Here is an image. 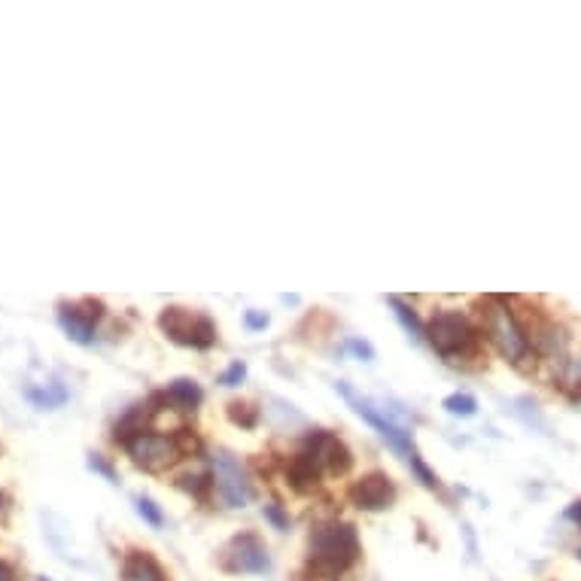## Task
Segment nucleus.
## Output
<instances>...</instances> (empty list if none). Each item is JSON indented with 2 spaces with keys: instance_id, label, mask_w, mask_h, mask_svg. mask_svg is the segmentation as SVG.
Instances as JSON below:
<instances>
[{
  "instance_id": "obj_1",
  "label": "nucleus",
  "mask_w": 581,
  "mask_h": 581,
  "mask_svg": "<svg viewBox=\"0 0 581 581\" xmlns=\"http://www.w3.org/2000/svg\"><path fill=\"white\" fill-rule=\"evenodd\" d=\"M359 560V536L344 521H323L308 536V563L320 578H341Z\"/></svg>"
},
{
  "instance_id": "obj_2",
  "label": "nucleus",
  "mask_w": 581,
  "mask_h": 581,
  "mask_svg": "<svg viewBox=\"0 0 581 581\" xmlns=\"http://www.w3.org/2000/svg\"><path fill=\"white\" fill-rule=\"evenodd\" d=\"M335 387H338V393H341V396L353 405V411H356L359 417H366V420H369V423H372V426L384 435V439H387V442H390V445L402 454V460L411 466V472L420 478V484H423V487H439V478H435V475L429 472V466L420 460V454H417V448H414V442H411V432H405L399 423H393L387 414H381V411H378L369 399H359V396H356V393H353L344 381H338Z\"/></svg>"
},
{
  "instance_id": "obj_3",
  "label": "nucleus",
  "mask_w": 581,
  "mask_h": 581,
  "mask_svg": "<svg viewBox=\"0 0 581 581\" xmlns=\"http://www.w3.org/2000/svg\"><path fill=\"white\" fill-rule=\"evenodd\" d=\"M484 329L490 335V341L499 347V353L512 362H524L530 356V338L524 335L515 311L508 308L502 299H487L484 305Z\"/></svg>"
},
{
  "instance_id": "obj_4",
  "label": "nucleus",
  "mask_w": 581,
  "mask_h": 581,
  "mask_svg": "<svg viewBox=\"0 0 581 581\" xmlns=\"http://www.w3.org/2000/svg\"><path fill=\"white\" fill-rule=\"evenodd\" d=\"M426 338L435 347V353H442L445 359L469 356L478 350V329L460 311L435 314L432 323L426 326Z\"/></svg>"
},
{
  "instance_id": "obj_5",
  "label": "nucleus",
  "mask_w": 581,
  "mask_h": 581,
  "mask_svg": "<svg viewBox=\"0 0 581 581\" xmlns=\"http://www.w3.org/2000/svg\"><path fill=\"white\" fill-rule=\"evenodd\" d=\"M125 451H128L134 466L147 469V472H162L183 457V445H180L177 435H162V432H150V429L131 435V439L125 442Z\"/></svg>"
},
{
  "instance_id": "obj_6",
  "label": "nucleus",
  "mask_w": 581,
  "mask_h": 581,
  "mask_svg": "<svg viewBox=\"0 0 581 581\" xmlns=\"http://www.w3.org/2000/svg\"><path fill=\"white\" fill-rule=\"evenodd\" d=\"M159 326L162 332L174 341V344H183V347H195V350H207L213 347L216 341V326L201 317V314H192L186 308H165L159 314Z\"/></svg>"
},
{
  "instance_id": "obj_7",
  "label": "nucleus",
  "mask_w": 581,
  "mask_h": 581,
  "mask_svg": "<svg viewBox=\"0 0 581 581\" xmlns=\"http://www.w3.org/2000/svg\"><path fill=\"white\" fill-rule=\"evenodd\" d=\"M213 484H216V493H220V499L229 508H244L253 499L250 478H247L244 466L229 451L213 454Z\"/></svg>"
},
{
  "instance_id": "obj_8",
  "label": "nucleus",
  "mask_w": 581,
  "mask_h": 581,
  "mask_svg": "<svg viewBox=\"0 0 581 581\" xmlns=\"http://www.w3.org/2000/svg\"><path fill=\"white\" fill-rule=\"evenodd\" d=\"M104 317V305L95 299H83L74 305H61L58 311V323L64 329V335L77 344H92L95 341V323Z\"/></svg>"
},
{
  "instance_id": "obj_9",
  "label": "nucleus",
  "mask_w": 581,
  "mask_h": 581,
  "mask_svg": "<svg viewBox=\"0 0 581 581\" xmlns=\"http://www.w3.org/2000/svg\"><path fill=\"white\" fill-rule=\"evenodd\" d=\"M320 472H332V475H344L353 463L350 451L344 448L341 439H335V435L329 432H314L308 435L305 442V451H302Z\"/></svg>"
},
{
  "instance_id": "obj_10",
  "label": "nucleus",
  "mask_w": 581,
  "mask_h": 581,
  "mask_svg": "<svg viewBox=\"0 0 581 581\" xmlns=\"http://www.w3.org/2000/svg\"><path fill=\"white\" fill-rule=\"evenodd\" d=\"M223 566L229 572H265L268 569V551L262 545V539L256 533H241L235 536L226 551H223Z\"/></svg>"
},
{
  "instance_id": "obj_11",
  "label": "nucleus",
  "mask_w": 581,
  "mask_h": 581,
  "mask_svg": "<svg viewBox=\"0 0 581 581\" xmlns=\"http://www.w3.org/2000/svg\"><path fill=\"white\" fill-rule=\"evenodd\" d=\"M350 499L356 508H362V512H384V508L396 502V484L387 475L372 472L350 487Z\"/></svg>"
},
{
  "instance_id": "obj_12",
  "label": "nucleus",
  "mask_w": 581,
  "mask_h": 581,
  "mask_svg": "<svg viewBox=\"0 0 581 581\" xmlns=\"http://www.w3.org/2000/svg\"><path fill=\"white\" fill-rule=\"evenodd\" d=\"M122 581H168V575L153 554L131 551L122 560Z\"/></svg>"
},
{
  "instance_id": "obj_13",
  "label": "nucleus",
  "mask_w": 581,
  "mask_h": 581,
  "mask_svg": "<svg viewBox=\"0 0 581 581\" xmlns=\"http://www.w3.org/2000/svg\"><path fill=\"white\" fill-rule=\"evenodd\" d=\"M317 478H320V469H317L305 454H299L293 463H289V481H293L296 490H311V487H317Z\"/></svg>"
},
{
  "instance_id": "obj_14",
  "label": "nucleus",
  "mask_w": 581,
  "mask_h": 581,
  "mask_svg": "<svg viewBox=\"0 0 581 581\" xmlns=\"http://www.w3.org/2000/svg\"><path fill=\"white\" fill-rule=\"evenodd\" d=\"M165 396H171L177 405H183V408H195L198 402H201V387L195 384V381H189V378H177L171 387H168V393Z\"/></svg>"
},
{
  "instance_id": "obj_15",
  "label": "nucleus",
  "mask_w": 581,
  "mask_h": 581,
  "mask_svg": "<svg viewBox=\"0 0 581 581\" xmlns=\"http://www.w3.org/2000/svg\"><path fill=\"white\" fill-rule=\"evenodd\" d=\"M37 408H58V405H64L67 402V390L64 387H58V384H52V387H46V390H28L25 393Z\"/></svg>"
},
{
  "instance_id": "obj_16",
  "label": "nucleus",
  "mask_w": 581,
  "mask_h": 581,
  "mask_svg": "<svg viewBox=\"0 0 581 581\" xmlns=\"http://www.w3.org/2000/svg\"><path fill=\"white\" fill-rule=\"evenodd\" d=\"M393 308H396V317L402 320V326H405V332L411 335V338H423V326H420V320H417V314L402 302V299H396V296H390L387 299Z\"/></svg>"
},
{
  "instance_id": "obj_17",
  "label": "nucleus",
  "mask_w": 581,
  "mask_h": 581,
  "mask_svg": "<svg viewBox=\"0 0 581 581\" xmlns=\"http://www.w3.org/2000/svg\"><path fill=\"white\" fill-rule=\"evenodd\" d=\"M137 515L143 518V521H147L150 527H162L165 524V515H162V508L153 502V499H147V496H137Z\"/></svg>"
},
{
  "instance_id": "obj_18",
  "label": "nucleus",
  "mask_w": 581,
  "mask_h": 581,
  "mask_svg": "<svg viewBox=\"0 0 581 581\" xmlns=\"http://www.w3.org/2000/svg\"><path fill=\"white\" fill-rule=\"evenodd\" d=\"M445 408H448L451 414H457V417H472L475 408H478V402H475L469 393H454V396L445 399Z\"/></svg>"
},
{
  "instance_id": "obj_19",
  "label": "nucleus",
  "mask_w": 581,
  "mask_h": 581,
  "mask_svg": "<svg viewBox=\"0 0 581 581\" xmlns=\"http://www.w3.org/2000/svg\"><path fill=\"white\" fill-rule=\"evenodd\" d=\"M229 417H232L235 423H241V426H256L259 411H256L253 405H247V402H232V405H229Z\"/></svg>"
},
{
  "instance_id": "obj_20",
  "label": "nucleus",
  "mask_w": 581,
  "mask_h": 581,
  "mask_svg": "<svg viewBox=\"0 0 581 581\" xmlns=\"http://www.w3.org/2000/svg\"><path fill=\"white\" fill-rule=\"evenodd\" d=\"M244 375H247V366H244V362H232V366L220 375V384H223V387H238V384L244 381Z\"/></svg>"
},
{
  "instance_id": "obj_21",
  "label": "nucleus",
  "mask_w": 581,
  "mask_h": 581,
  "mask_svg": "<svg viewBox=\"0 0 581 581\" xmlns=\"http://www.w3.org/2000/svg\"><path fill=\"white\" fill-rule=\"evenodd\" d=\"M265 518H268L277 530H286V527H289V518L280 512V505H265Z\"/></svg>"
},
{
  "instance_id": "obj_22",
  "label": "nucleus",
  "mask_w": 581,
  "mask_h": 581,
  "mask_svg": "<svg viewBox=\"0 0 581 581\" xmlns=\"http://www.w3.org/2000/svg\"><path fill=\"white\" fill-rule=\"evenodd\" d=\"M347 347H350L356 356H362V359H372V356H375L372 344H366V341H356V338H353V341H347Z\"/></svg>"
},
{
  "instance_id": "obj_23",
  "label": "nucleus",
  "mask_w": 581,
  "mask_h": 581,
  "mask_svg": "<svg viewBox=\"0 0 581 581\" xmlns=\"http://www.w3.org/2000/svg\"><path fill=\"white\" fill-rule=\"evenodd\" d=\"M247 326H250V329H265V326H268V314H262V311H247Z\"/></svg>"
},
{
  "instance_id": "obj_24",
  "label": "nucleus",
  "mask_w": 581,
  "mask_h": 581,
  "mask_svg": "<svg viewBox=\"0 0 581 581\" xmlns=\"http://www.w3.org/2000/svg\"><path fill=\"white\" fill-rule=\"evenodd\" d=\"M89 466H92L95 472H101V475H107L110 481H116V472H113V469H110V466H107V463H104V460H101L98 454H92V460H89Z\"/></svg>"
},
{
  "instance_id": "obj_25",
  "label": "nucleus",
  "mask_w": 581,
  "mask_h": 581,
  "mask_svg": "<svg viewBox=\"0 0 581 581\" xmlns=\"http://www.w3.org/2000/svg\"><path fill=\"white\" fill-rule=\"evenodd\" d=\"M0 581H19L16 578V569L10 563H4V560H0Z\"/></svg>"
},
{
  "instance_id": "obj_26",
  "label": "nucleus",
  "mask_w": 581,
  "mask_h": 581,
  "mask_svg": "<svg viewBox=\"0 0 581 581\" xmlns=\"http://www.w3.org/2000/svg\"><path fill=\"white\" fill-rule=\"evenodd\" d=\"M566 515H569V521H575V524L581 527V499H578V502H572V508H569Z\"/></svg>"
},
{
  "instance_id": "obj_27",
  "label": "nucleus",
  "mask_w": 581,
  "mask_h": 581,
  "mask_svg": "<svg viewBox=\"0 0 581 581\" xmlns=\"http://www.w3.org/2000/svg\"><path fill=\"white\" fill-rule=\"evenodd\" d=\"M7 505H10V493H7V490H0V515L7 512Z\"/></svg>"
},
{
  "instance_id": "obj_28",
  "label": "nucleus",
  "mask_w": 581,
  "mask_h": 581,
  "mask_svg": "<svg viewBox=\"0 0 581 581\" xmlns=\"http://www.w3.org/2000/svg\"><path fill=\"white\" fill-rule=\"evenodd\" d=\"M37 581H52V578H46V575H40V578H37Z\"/></svg>"
},
{
  "instance_id": "obj_29",
  "label": "nucleus",
  "mask_w": 581,
  "mask_h": 581,
  "mask_svg": "<svg viewBox=\"0 0 581 581\" xmlns=\"http://www.w3.org/2000/svg\"><path fill=\"white\" fill-rule=\"evenodd\" d=\"M578 560H581V551H578Z\"/></svg>"
}]
</instances>
